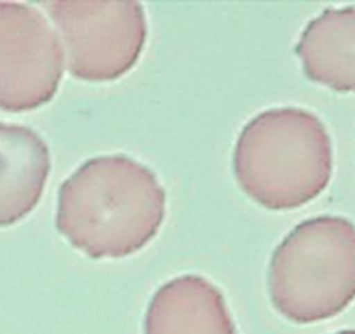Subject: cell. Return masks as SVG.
Returning a JSON list of instances; mask_svg holds the SVG:
<instances>
[{"mask_svg": "<svg viewBox=\"0 0 355 334\" xmlns=\"http://www.w3.org/2000/svg\"><path fill=\"white\" fill-rule=\"evenodd\" d=\"M334 334H355V331H340V333H334Z\"/></svg>", "mask_w": 355, "mask_h": 334, "instance_id": "9", "label": "cell"}, {"mask_svg": "<svg viewBox=\"0 0 355 334\" xmlns=\"http://www.w3.org/2000/svg\"><path fill=\"white\" fill-rule=\"evenodd\" d=\"M145 334H237L223 295L200 275H182L157 289Z\"/></svg>", "mask_w": 355, "mask_h": 334, "instance_id": "6", "label": "cell"}, {"mask_svg": "<svg viewBox=\"0 0 355 334\" xmlns=\"http://www.w3.org/2000/svg\"><path fill=\"white\" fill-rule=\"evenodd\" d=\"M63 77L54 28L35 6L0 2V108L30 112L49 103Z\"/></svg>", "mask_w": 355, "mask_h": 334, "instance_id": "5", "label": "cell"}, {"mask_svg": "<svg viewBox=\"0 0 355 334\" xmlns=\"http://www.w3.org/2000/svg\"><path fill=\"white\" fill-rule=\"evenodd\" d=\"M296 54L310 80L355 93V8L326 9L306 25Z\"/></svg>", "mask_w": 355, "mask_h": 334, "instance_id": "8", "label": "cell"}, {"mask_svg": "<svg viewBox=\"0 0 355 334\" xmlns=\"http://www.w3.org/2000/svg\"><path fill=\"white\" fill-rule=\"evenodd\" d=\"M268 291L275 308L295 324L343 312L355 299V225L340 216L300 223L274 251Z\"/></svg>", "mask_w": 355, "mask_h": 334, "instance_id": "3", "label": "cell"}, {"mask_svg": "<svg viewBox=\"0 0 355 334\" xmlns=\"http://www.w3.org/2000/svg\"><path fill=\"white\" fill-rule=\"evenodd\" d=\"M49 171L44 139L25 125L0 122V227L16 225L35 209Z\"/></svg>", "mask_w": 355, "mask_h": 334, "instance_id": "7", "label": "cell"}, {"mask_svg": "<svg viewBox=\"0 0 355 334\" xmlns=\"http://www.w3.org/2000/svg\"><path fill=\"white\" fill-rule=\"evenodd\" d=\"M234 173L248 197L270 211L312 202L333 173L326 125L302 108H272L244 125L234 152Z\"/></svg>", "mask_w": 355, "mask_h": 334, "instance_id": "2", "label": "cell"}, {"mask_svg": "<svg viewBox=\"0 0 355 334\" xmlns=\"http://www.w3.org/2000/svg\"><path fill=\"white\" fill-rule=\"evenodd\" d=\"M166 218V190L128 155L82 164L58 193L56 228L94 260H121L145 247Z\"/></svg>", "mask_w": 355, "mask_h": 334, "instance_id": "1", "label": "cell"}, {"mask_svg": "<svg viewBox=\"0 0 355 334\" xmlns=\"http://www.w3.org/2000/svg\"><path fill=\"white\" fill-rule=\"evenodd\" d=\"M67 68L85 82H112L138 63L146 16L138 2H44Z\"/></svg>", "mask_w": 355, "mask_h": 334, "instance_id": "4", "label": "cell"}]
</instances>
